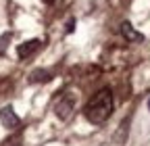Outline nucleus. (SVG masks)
I'll return each mask as SVG.
<instances>
[{"instance_id": "1", "label": "nucleus", "mask_w": 150, "mask_h": 146, "mask_svg": "<svg viewBox=\"0 0 150 146\" xmlns=\"http://www.w3.org/2000/svg\"><path fill=\"white\" fill-rule=\"evenodd\" d=\"M110 113H112V94H110L108 88H104V90L94 94L90 98V102L86 104V111H83L86 119L90 123H96V125L104 123L110 117Z\"/></svg>"}, {"instance_id": "2", "label": "nucleus", "mask_w": 150, "mask_h": 146, "mask_svg": "<svg viewBox=\"0 0 150 146\" xmlns=\"http://www.w3.org/2000/svg\"><path fill=\"white\" fill-rule=\"evenodd\" d=\"M73 106H75V98H73V96H65L63 100L56 102L54 113H56V117H59V119L67 121V119L71 117V113H73Z\"/></svg>"}, {"instance_id": "3", "label": "nucleus", "mask_w": 150, "mask_h": 146, "mask_svg": "<svg viewBox=\"0 0 150 146\" xmlns=\"http://www.w3.org/2000/svg\"><path fill=\"white\" fill-rule=\"evenodd\" d=\"M0 123L6 130H15L19 127V115L13 111V106H2L0 108Z\"/></svg>"}, {"instance_id": "4", "label": "nucleus", "mask_w": 150, "mask_h": 146, "mask_svg": "<svg viewBox=\"0 0 150 146\" xmlns=\"http://www.w3.org/2000/svg\"><path fill=\"white\" fill-rule=\"evenodd\" d=\"M40 40H27V42H23V44H19V48H17V57L19 59H29L31 54L40 48Z\"/></svg>"}, {"instance_id": "5", "label": "nucleus", "mask_w": 150, "mask_h": 146, "mask_svg": "<svg viewBox=\"0 0 150 146\" xmlns=\"http://www.w3.org/2000/svg\"><path fill=\"white\" fill-rule=\"evenodd\" d=\"M121 33L125 35V40H129V42H142V40H144V35L131 27L129 21H123V23H121Z\"/></svg>"}, {"instance_id": "6", "label": "nucleus", "mask_w": 150, "mask_h": 146, "mask_svg": "<svg viewBox=\"0 0 150 146\" xmlns=\"http://www.w3.org/2000/svg\"><path fill=\"white\" fill-rule=\"evenodd\" d=\"M52 77V73L48 69H33L29 73V84H42V82H48Z\"/></svg>"}, {"instance_id": "7", "label": "nucleus", "mask_w": 150, "mask_h": 146, "mask_svg": "<svg viewBox=\"0 0 150 146\" xmlns=\"http://www.w3.org/2000/svg\"><path fill=\"white\" fill-rule=\"evenodd\" d=\"M8 42H11V33H4L2 38H0V52H4V50H6Z\"/></svg>"}, {"instance_id": "8", "label": "nucleus", "mask_w": 150, "mask_h": 146, "mask_svg": "<svg viewBox=\"0 0 150 146\" xmlns=\"http://www.w3.org/2000/svg\"><path fill=\"white\" fill-rule=\"evenodd\" d=\"M44 2H46V4H52V2H54V0H44Z\"/></svg>"}, {"instance_id": "9", "label": "nucleus", "mask_w": 150, "mask_h": 146, "mask_svg": "<svg viewBox=\"0 0 150 146\" xmlns=\"http://www.w3.org/2000/svg\"><path fill=\"white\" fill-rule=\"evenodd\" d=\"M148 106H150V100H148Z\"/></svg>"}]
</instances>
